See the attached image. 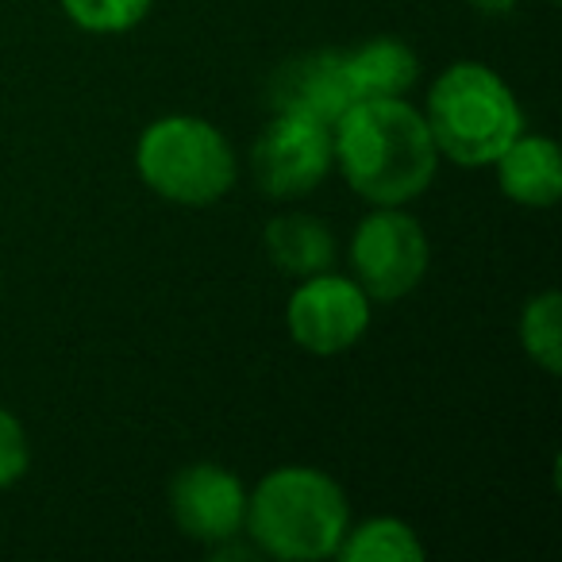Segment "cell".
<instances>
[{"mask_svg":"<svg viewBox=\"0 0 562 562\" xmlns=\"http://www.w3.org/2000/svg\"><path fill=\"white\" fill-rule=\"evenodd\" d=\"M331 155L347 186L378 209L416 201L431 186L439 166L424 112L401 97L347 104L344 116L331 124Z\"/></svg>","mask_w":562,"mask_h":562,"instance_id":"1","label":"cell"},{"mask_svg":"<svg viewBox=\"0 0 562 562\" xmlns=\"http://www.w3.org/2000/svg\"><path fill=\"white\" fill-rule=\"evenodd\" d=\"M247 536L281 562L331 559L351 528V508L339 482L313 467L270 470L247 497Z\"/></svg>","mask_w":562,"mask_h":562,"instance_id":"2","label":"cell"},{"mask_svg":"<svg viewBox=\"0 0 562 562\" xmlns=\"http://www.w3.org/2000/svg\"><path fill=\"white\" fill-rule=\"evenodd\" d=\"M424 124L436 150L454 166H493L524 132V112L490 66L454 63L428 89Z\"/></svg>","mask_w":562,"mask_h":562,"instance_id":"3","label":"cell"},{"mask_svg":"<svg viewBox=\"0 0 562 562\" xmlns=\"http://www.w3.org/2000/svg\"><path fill=\"white\" fill-rule=\"evenodd\" d=\"M135 166L162 201L186 204V209L216 204L235 186L232 147L209 120L196 116L155 120L139 135Z\"/></svg>","mask_w":562,"mask_h":562,"instance_id":"4","label":"cell"},{"mask_svg":"<svg viewBox=\"0 0 562 562\" xmlns=\"http://www.w3.org/2000/svg\"><path fill=\"white\" fill-rule=\"evenodd\" d=\"M351 266L370 301H401L428 270V235L405 212L378 209L355 227Z\"/></svg>","mask_w":562,"mask_h":562,"instance_id":"5","label":"cell"},{"mask_svg":"<svg viewBox=\"0 0 562 562\" xmlns=\"http://www.w3.org/2000/svg\"><path fill=\"white\" fill-rule=\"evenodd\" d=\"M285 324L301 351L308 355H344L367 336L370 328V297L359 281L336 278V273H313L293 290Z\"/></svg>","mask_w":562,"mask_h":562,"instance_id":"6","label":"cell"},{"mask_svg":"<svg viewBox=\"0 0 562 562\" xmlns=\"http://www.w3.org/2000/svg\"><path fill=\"white\" fill-rule=\"evenodd\" d=\"M255 162V181L262 186L266 196H305L328 178L331 162V127L316 124L305 116H285L273 112L266 132L250 147Z\"/></svg>","mask_w":562,"mask_h":562,"instance_id":"7","label":"cell"},{"mask_svg":"<svg viewBox=\"0 0 562 562\" xmlns=\"http://www.w3.org/2000/svg\"><path fill=\"white\" fill-rule=\"evenodd\" d=\"M170 513L178 528L196 543H227L247 520V490L232 470L216 462H193L178 470L170 485Z\"/></svg>","mask_w":562,"mask_h":562,"instance_id":"8","label":"cell"},{"mask_svg":"<svg viewBox=\"0 0 562 562\" xmlns=\"http://www.w3.org/2000/svg\"><path fill=\"white\" fill-rule=\"evenodd\" d=\"M266 97H270L273 112L316 120L324 127H331L347 112V104H355L344 55H336V50H313V55L281 63L273 70Z\"/></svg>","mask_w":562,"mask_h":562,"instance_id":"9","label":"cell"},{"mask_svg":"<svg viewBox=\"0 0 562 562\" xmlns=\"http://www.w3.org/2000/svg\"><path fill=\"white\" fill-rule=\"evenodd\" d=\"M497 181L508 201L524 209H551L562 196V150L547 135H516L497 155Z\"/></svg>","mask_w":562,"mask_h":562,"instance_id":"10","label":"cell"},{"mask_svg":"<svg viewBox=\"0 0 562 562\" xmlns=\"http://www.w3.org/2000/svg\"><path fill=\"white\" fill-rule=\"evenodd\" d=\"M344 70L355 101H378V97H405L420 74V58L413 55L408 43L378 35V40L347 50Z\"/></svg>","mask_w":562,"mask_h":562,"instance_id":"11","label":"cell"},{"mask_svg":"<svg viewBox=\"0 0 562 562\" xmlns=\"http://www.w3.org/2000/svg\"><path fill=\"white\" fill-rule=\"evenodd\" d=\"M266 255L281 273L313 278L336 262V239L316 216H278L266 227Z\"/></svg>","mask_w":562,"mask_h":562,"instance_id":"12","label":"cell"},{"mask_svg":"<svg viewBox=\"0 0 562 562\" xmlns=\"http://www.w3.org/2000/svg\"><path fill=\"white\" fill-rule=\"evenodd\" d=\"M336 554L344 562H424V543L405 520L393 516H378L359 528H347L339 539Z\"/></svg>","mask_w":562,"mask_h":562,"instance_id":"13","label":"cell"},{"mask_svg":"<svg viewBox=\"0 0 562 562\" xmlns=\"http://www.w3.org/2000/svg\"><path fill=\"white\" fill-rule=\"evenodd\" d=\"M520 347L531 362L559 374L562 370V297L554 290L539 293L520 313Z\"/></svg>","mask_w":562,"mask_h":562,"instance_id":"14","label":"cell"},{"mask_svg":"<svg viewBox=\"0 0 562 562\" xmlns=\"http://www.w3.org/2000/svg\"><path fill=\"white\" fill-rule=\"evenodd\" d=\"M155 0H63V12L93 35H120L132 32L150 12Z\"/></svg>","mask_w":562,"mask_h":562,"instance_id":"15","label":"cell"},{"mask_svg":"<svg viewBox=\"0 0 562 562\" xmlns=\"http://www.w3.org/2000/svg\"><path fill=\"white\" fill-rule=\"evenodd\" d=\"M27 462H32V451H27L24 428H20L16 416L0 408V490H9L12 482H20Z\"/></svg>","mask_w":562,"mask_h":562,"instance_id":"16","label":"cell"},{"mask_svg":"<svg viewBox=\"0 0 562 562\" xmlns=\"http://www.w3.org/2000/svg\"><path fill=\"white\" fill-rule=\"evenodd\" d=\"M482 16H508L516 9V0H470Z\"/></svg>","mask_w":562,"mask_h":562,"instance_id":"17","label":"cell"},{"mask_svg":"<svg viewBox=\"0 0 562 562\" xmlns=\"http://www.w3.org/2000/svg\"><path fill=\"white\" fill-rule=\"evenodd\" d=\"M551 4H559V0H551Z\"/></svg>","mask_w":562,"mask_h":562,"instance_id":"18","label":"cell"}]
</instances>
